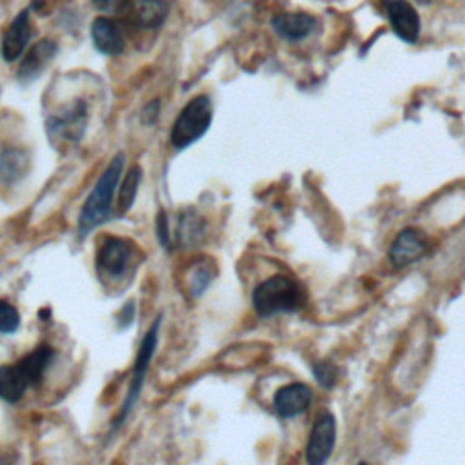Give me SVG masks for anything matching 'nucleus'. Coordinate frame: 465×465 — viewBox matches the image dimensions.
Masks as SVG:
<instances>
[{
  "mask_svg": "<svg viewBox=\"0 0 465 465\" xmlns=\"http://www.w3.org/2000/svg\"><path fill=\"white\" fill-rule=\"evenodd\" d=\"M33 29L29 22V9H22L7 25V31L2 38V58L5 62H16L24 51L27 49V44L31 40Z\"/></svg>",
  "mask_w": 465,
  "mask_h": 465,
  "instance_id": "ddd939ff",
  "label": "nucleus"
},
{
  "mask_svg": "<svg viewBox=\"0 0 465 465\" xmlns=\"http://www.w3.org/2000/svg\"><path fill=\"white\" fill-rule=\"evenodd\" d=\"M303 291L292 278L274 274L252 291V309L258 316L269 318L280 312H294L303 305Z\"/></svg>",
  "mask_w": 465,
  "mask_h": 465,
  "instance_id": "7ed1b4c3",
  "label": "nucleus"
},
{
  "mask_svg": "<svg viewBox=\"0 0 465 465\" xmlns=\"http://www.w3.org/2000/svg\"><path fill=\"white\" fill-rule=\"evenodd\" d=\"M336 443V418L323 411L316 416L312 429L309 432L307 447H305V460L311 465H322L329 460Z\"/></svg>",
  "mask_w": 465,
  "mask_h": 465,
  "instance_id": "6e6552de",
  "label": "nucleus"
},
{
  "mask_svg": "<svg viewBox=\"0 0 465 465\" xmlns=\"http://www.w3.org/2000/svg\"><path fill=\"white\" fill-rule=\"evenodd\" d=\"M383 13L396 33L407 44H414L420 36V16L407 0H380Z\"/></svg>",
  "mask_w": 465,
  "mask_h": 465,
  "instance_id": "1a4fd4ad",
  "label": "nucleus"
},
{
  "mask_svg": "<svg viewBox=\"0 0 465 465\" xmlns=\"http://www.w3.org/2000/svg\"><path fill=\"white\" fill-rule=\"evenodd\" d=\"M20 327V314L15 305L5 300H0V332L13 334Z\"/></svg>",
  "mask_w": 465,
  "mask_h": 465,
  "instance_id": "412c9836",
  "label": "nucleus"
},
{
  "mask_svg": "<svg viewBox=\"0 0 465 465\" xmlns=\"http://www.w3.org/2000/svg\"><path fill=\"white\" fill-rule=\"evenodd\" d=\"M312 401V391L307 383L292 381L280 387L272 398V407L280 418H294L303 414Z\"/></svg>",
  "mask_w": 465,
  "mask_h": 465,
  "instance_id": "f8f14e48",
  "label": "nucleus"
},
{
  "mask_svg": "<svg viewBox=\"0 0 465 465\" xmlns=\"http://www.w3.org/2000/svg\"><path fill=\"white\" fill-rule=\"evenodd\" d=\"M56 54V44L53 40H40L36 42L22 58L20 67H18V78L22 82H29L36 78L42 69L53 60Z\"/></svg>",
  "mask_w": 465,
  "mask_h": 465,
  "instance_id": "dca6fc26",
  "label": "nucleus"
},
{
  "mask_svg": "<svg viewBox=\"0 0 465 465\" xmlns=\"http://www.w3.org/2000/svg\"><path fill=\"white\" fill-rule=\"evenodd\" d=\"M429 238L423 231L416 227L401 229L389 247V262L396 269H403L407 265L416 263L429 252Z\"/></svg>",
  "mask_w": 465,
  "mask_h": 465,
  "instance_id": "0eeeda50",
  "label": "nucleus"
},
{
  "mask_svg": "<svg viewBox=\"0 0 465 465\" xmlns=\"http://www.w3.org/2000/svg\"><path fill=\"white\" fill-rule=\"evenodd\" d=\"M124 160H125V154L116 153L109 162V165L100 174V178L96 180L89 196L85 198L78 216V231L82 236L89 234L93 229L111 220L113 198L116 193L120 174L124 171Z\"/></svg>",
  "mask_w": 465,
  "mask_h": 465,
  "instance_id": "f257e3e1",
  "label": "nucleus"
},
{
  "mask_svg": "<svg viewBox=\"0 0 465 465\" xmlns=\"http://www.w3.org/2000/svg\"><path fill=\"white\" fill-rule=\"evenodd\" d=\"M312 372H314L316 381H318L322 387H325V389L332 387L334 381H336V369H334V365L329 363V361H318V363H314Z\"/></svg>",
  "mask_w": 465,
  "mask_h": 465,
  "instance_id": "4be33fe9",
  "label": "nucleus"
},
{
  "mask_svg": "<svg viewBox=\"0 0 465 465\" xmlns=\"http://www.w3.org/2000/svg\"><path fill=\"white\" fill-rule=\"evenodd\" d=\"M318 25V20L309 13H280L271 18V27L276 35L289 42H300L307 38Z\"/></svg>",
  "mask_w": 465,
  "mask_h": 465,
  "instance_id": "4468645a",
  "label": "nucleus"
},
{
  "mask_svg": "<svg viewBox=\"0 0 465 465\" xmlns=\"http://www.w3.org/2000/svg\"><path fill=\"white\" fill-rule=\"evenodd\" d=\"M140 180H142V167L140 165H133L122 183H120V191H118V207H120V213H127L133 203H134V198H136V193H138V185H140Z\"/></svg>",
  "mask_w": 465,
  "mask_h": 465,
  "instance_id": "6ab92c4d",
  "label": "nucleus"
},
{
  "mask_svg": "<svg viewBox=\"0 0 465 465\" xmlns=\"http://www.w3.org/2000/svg\"><path fill=\"white\" fill-rule=\"evenodd\" d=\"M91 42L102 54H120L125 49V33L122 24L111 16H96L91 22Z\"/></svg>",
  "mask_w": 465,
  "mask_h": 465,
  "instance_id": "9d476101",
  "label": "nucleus"
},
{
  "mask_svg": "<svg viewBox=\"0 0 465 465\" xmlns=\"http://www.w3.org/2000/svg\"><path fill=\"white\" fill-rule=\"evenodd\" d=\"M420 2H425V4H427V2H430V0H420Z\"/></svg>",
  "mask_w": 465,
  "mask_h": 465,
  "instance_id": "a878e982",
  "label": "nucleus"
},
{
  "mask_svg": "<svg viewBox=\"0 0 465 465\" xmlns=\"http://www.w3.org/2000/svg\"><path fill=\"white\" fill-rule=\"evenodd\" d=\"M89 120V111L85 100H74L67 107H62L58 113L47 116V133L53 138L65 142L82 140Z\"/></svg>",
  "mask_w": 465,
  "mask_h": 465,
  "instance_id": "423d86ee",
  "label": "nucleus"
},
{
  "mask_svg": "<svg viewBox=\"0 0 465 465\" xmlns=\"http://www.w3.org/2000/svg\"><path fill=\"white\" fill-rule=\"evenodd\" d=\"M133 256V245L125 238H105L96 252V265L109 276H122Z\"/></svg>",
  "mask_w": 465,
  "mask_h": 465,
  "instance_id": "9b49d317",
  "label": "nucleus"
},
{
  "mask_svg": "<svg viewBox=\"0 0 465 465\" xmlns=\"http://www.w3.org/2000/svg\"><path fill=\"white\" fill-rule=\"evenodd\" d=\"M129 18L143 29H158L169 15L167 0H125Z\"/></svg>",
  "mask_w": 465,
  "mask_h": 465,
  "instance_id": "2eb2a0df",
  "label": "nucleus"
},
{
  "mask_svg": "<svg viewBox=\"0 0 465 465\" xmlns=\"http://www.w3.org/2000/svg\"><path fill=\"white\" fill-rule=\"evenodd\" d=\"M29 169V154L22 149L4 147L0 151V182L11 185L25 176Z\"/></svg>",
  "mask_w": 465,
  "mask_h": 465,
  "instance_id": "f3484780",
  "label": "nucleus"
},
{
  "mask_svg": "<svg viewBox=\"0 0 465 465\" xmlns=\"http://www.w3.org/2000/svg\"><path fill=\"white\" fill-rule=\"evenodd\" d=\"M187 289L191 292V296H202L205 292V289L209 287V283L213 282L214 278V269H213V263H207V262H196L193 263L187 272Z\"/></svg>",
  "mask_w": 465,
  "mask_h": 465,
  "instance_id": "a211bd4d",
  "label": "nucleus"
},
{
  "mask_svg": "<svg viewBox=\"0 0 465 465\" xmlns=\"http://www.w3.org/2000/svg\"><path fill=\"white\" fill-rule=\"evenodd\" d=\"M53 356V347L40 345L13 365H0V398L9 403L18 401L27 387L36 385L42 380Z\"/></svg>",
  "mask_w": 465,
  "mask_h": 465,
  "instance_id": "f03ea898",
  "label": "nucleus"
},
{
  "mask_svg": "<svg viewBox=\"0 0 465 465\" xmlns=\"http://www.w3.org/2000/svg\"><path fill=\"white\" fill-rule=\"evenodd\" d=\"M203 234V223L202 220L193 214L189 211V214H183L180 218V225H178V236L185 245H193L200 240V236Z\"/></svg>",
  "mask_w": 465,
  "mask_h": 465,
  "instance_id": "aec40b11",
  "label": "nucleus"
},
{
  "mask_svg": "<svg viewBox=\"0 0 465 465\" xmlns=\"http://www.w3.org/2000/svg\"><path fill=\"white\" fill-rule=\"evenodd\" d=\"M156 234L160 243L163 245V249H171V234H169V223H167V216L163 211L158 213L156 216Z\"/></svg>",
  "mask_w": 465,
  "mask_h": 465,
  "instance_id": "5701e85b",
  "label": "nucleus"
},
{
  "mask_svg": "<svg viewBox=\"0 0 465 465\" xmlns=\"http://www.w3.org/2000/svg\"><path fill=\"white\" fill-rule=\"evenodd\" d=\"M133 320H134V302L131 300L116 314V325L118 329H127L133 323Z\"/></svg>",
  "mask_w": 465,
  "mask_h": 465,
  "instance_id": "b1692460",
  "label": "nucleus"
},
{
  "mask_svg": "<svg viewBox=\"0 0 465 465\" xmlns=\"http://www.w3.org/2000/svg\"><path fill=\"white\" fill-rule=\"evenodd\" d=\"M160 323H162V314L154 320V323L147 329V332L143 334V338L140 341L136 360H134V367H133V374H131V381H129V389H127V394L124 398L122 409H120V412H118V416L113 423V429H118L124 423V420L129 416V412L133 411V407L136 405V401L140 398L143 380H145V372L149 369V363L153 360V354H154V349H156V343H158Z\"/></svg>",
  "mask_w": 465,
  "mask_h": 465,
  "instance_id": "39448f33",
  "label": "nucleus"
},
{
  "mask_svg": "<svg viewBox=\"0 0 465 465\" xmlns=\"http://www.w3.org/2000/svg\"><path fill=\"white\" fill-rule=\"evenodd\" d=\"M213 122V102L207 94H198L191 98L178 113L171 127V145L178 151L189 147L200 140Z\"/></svg>",
  "mask_w": 465,
  "mask_h": 465,
  "instance_id": "20e7f679",
  "label": "nucleus"
},
{
  "mask_svg": "<svg viewBox=\"0 0 465 465\" xmlns=\"http://www.w3.org/2000/svg\"><path fill=\"white\" fill-rule=\"evenodd\" d=\"M91 4L100 11H116L125 4V0H91Z\"/></svg>",
  "mask_w": 465,
  "mask_h": 465,
  "instance_id": "393cba45",
  "label": "nucleus"
}]
</instances>
